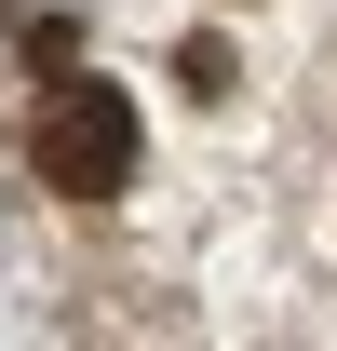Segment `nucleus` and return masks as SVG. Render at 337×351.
Listing matches in <instances>:
<instances>
[{"mask_svg":"<svg viewBox=\"0 0 337 351\" xmlns=\"http://www.w3.org/2000/svg\"><path fill=\"white\" fill-rule=\"evenodd\" d=\"M27 162H41L54 203H122L135 189V95L122 82H54L41 122H27Z\"/></svg>","mask_w":337,"mask_h":351,"instance_id":"obj_1","label":"nucleus"},{"mask_svg":"<svg viewBox=\"0 0 337 351\" xmlns=\"http://www.w3.org/2000/svg\"><path fill=\"white\" fill-rule=\"evenodd\" d=\"M0 14H14V0H0Z\"/></svg>","mask_w":337,"mask_h":351,"instance_id":"obj_2","label":"nucleus"}]
</instances>
